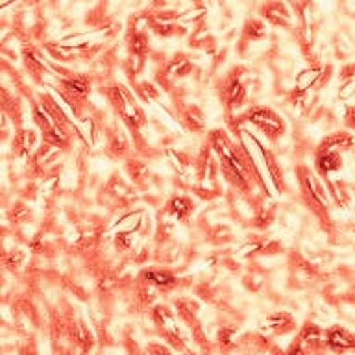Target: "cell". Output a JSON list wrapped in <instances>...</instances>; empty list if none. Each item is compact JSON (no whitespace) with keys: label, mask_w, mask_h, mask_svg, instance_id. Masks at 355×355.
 <instances>
[{"label":"cell","mask_w":355,"mask_h":355,"mask_svg":"<svg viewBox=\"0 0 355 355\" xmlns=\"http://www.w3.org/2000/svg\"><path fill=\"white\" fill-rule=\"evenodd\" d=\"M246 122L261 130L270 141H276L285 133V122L270 107H254L246 115Z\"/></svg>","instance_id":"6da1fadb"},{"label":"cell","mask_w":355,"mask_h":355,"mask_svg":"<svg viewBox=\"0 0 355 355\" xmlns=\"http://www.w3.org/2000/svg\"><path fill=\"white\" fill-rule=\"evenodd\" d=\"M259 15L263 21L276 28H293V11L283 0H266L259 8Z\"/></svg>","instance_id":"7a4b0ae2"},{"label":"cell","mask_w":355,"mask_h":355,"mask_svg":"<svg viewBox=\"0 0 355 355\" xmlns=\"http://www.w3.org/2000/svg\"><path fill=\"white\" fill-rule=\"evenodd\" d=\"M316 171L320 172L322 176L327 178L333 172H337L343 168V152H337V150H326L318 148L316 150Z\"/></svg>","instance_id":"3957f363"},{"label":"cell","mask_w":355,"mask_h":355,"mask_svg":"<svg viewBox=\"0 0 355 355\" xmlns=\"http://www.w3.org/2000/svg\"><path fill=\"white\" fill-rule=\"evenodd\" d=\"M327 346L335 352H352L355 349V333L340 326L331 327L327 331Z\"/></svg>","instance_id":"277c9868"},{"label":"cell","mask_w":355,"mask_h":355,"mask_svg":"<svg viewBox=\"0 0 355 355\" xmlns=\"http://www.w3.org/2000/svg\"><path fill=\"white\" fill-rule=\"evenodd\" d=\"M355 146V133H349V130H338V132L329 133L320 143L318 148L337 150V152H348Z\"/></svg>","instance_id":"5b68a950"},{"label":"cell","mask_w":355,"mask_h":355,"mask_svg":"<svg viewBox=\"0 0 355 355\" xmlns=\"http://www.w3.org/2000/svg\"><path fill=\"white\" fill-rule=\"evenodd\" d=\"M224 94H226L227 105L230 107H241L246 98V85L243 83L241 78H230V82H227L226 89H224Z\"/></svg>","instance_id":"8992f818"},{"label":"cell","mask_w":355,"mask_h":355,"mask_svg":"<svg viewBox=\"0 0 355 355\" xmlns=\"http://www.w3.org/2000/svg\"><path fill=\"white\" fill-rule=\"evenodd\" d=\"M241 33H243L244 41H261L263 37H266L265 21L261 17H252L244 22Z\"/></svg>","instance_id":"52a82bcc"},{"label":"cell","mask_w":355,"mask_h":355,"mask_svg":"<svg viewBox=\"0 0 355 355\" xmlns=\"http://www.w3.org/2000/svg\"><path fill=\"white\" fill-rule=\"evenodd\" d=\"M193 202L187 198V196H174V198L168 202V213L172 216H176L178 220H183L187 218L191 213H193Z\"/></svg>","instance_id":"ba28073f"},{"label":"cell","mask_w":355,"mask_h":355,"mask_svg":"<svg viewBox=\"0 0 355 355\" xmlns=\"http://www.w3.org/2000/svg\"><path fill=\"white\" fill-rule=\"evenodd\" d=\"M144 277L150 283L157 285V287H172V285H176V277L166 270H148L144 272Z\"/></svg>","instance_id":"9c48e42d"},{"label":"cell","mask_w":355,"mask_h":355,"mask_svg":"<svg viewBox=\"0 0 355 355\" xmlns=\"http://www.w3.org/2000/svg\"><path fill=\"white\" fill-rule=\"evenodd\" d=\"M344 124L349 132H355V104H348L344 110Z\"/></svg>","instance_id":"30bf717a"},{"label":"cell","mask_w":355,"mask_h":355,"mask_svg":"<svg viewBox=\"0 0 355 355\" xmlns=\"http://www.w3.org/2000/svg\"><path fill=\"white\" fill-rule=\"evenodd\" d=\"M152 355H172L171 352H168V348H165V346H157V344H155V346H152Z\"/></svg>","instance_id":"8fae6325"},{"label":"cell","mask_w":355,"mask_h":355,"mask_svg":"<svg viewBox=\"0 0 355 355\" xmlns=\"http://www.w3.org/2000/svg\"><path fill=\"white\" fill-rule=\"evenodd\" d=\"M8 2H10V0H2V6H6V4H8Z\"/></svg>","instance_id":"7c38bea8"},{"label":"cell","mask_w":355,"mask_h":355,"mask_svg":"<svg viewBox=\"0 0 355 355\" xmlns=\"http://www.w3.org/2000/svg\"><path fill=\"white\" fill-rule=\"evenodd\" d=\"M354 154H355V146H354Z\"/></svg>","instance_id":"4fadbf2b"}]
</instances>
